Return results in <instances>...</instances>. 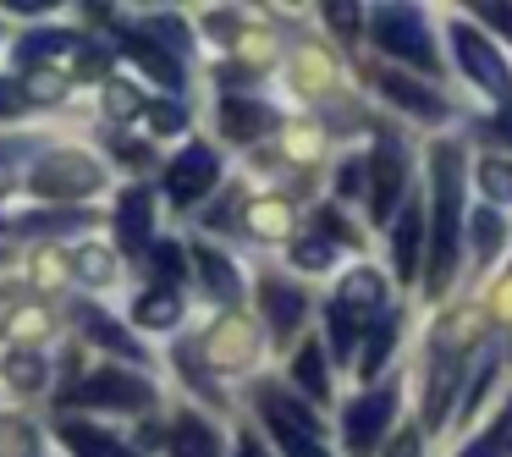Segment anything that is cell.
<instances>
[{"mask_svg":"<svg viewBox=\"0 0 512 457\" xmlns=\"http://www.w3.org/2000/svg\"><path fill=\"white\" fill-rule=\"evenodd\" d=\"M248 347H254V336H248L243 325H232V331H226L221 342H215V358H221V364L232 369V364H243V358H248Z\"/></svg>","mask_w":512,"mask_h":457,"instance_id":"obj_32","label":"cell"},{"mask_svg":"<svg viewBox=\"0 0 512 457\" xmlns=\"http://www.w3.org/2000/svg\"><path fill=\"white\" fill-rule=\"evenodd\" d=\"M325 17H331V28H342V34H353V28H358L353 6H325Z\"/></svg>","mask_w":512,"mask_h":457,"instance_id":"obj_43","label":"cell"},{"mask_svg":"<svg viewBox=\"0 0 512 457\" xmlns=\"http://www.w3.org/2000/svg\"><path fill=\"white\" fill-rule=\"evenodd\" d=\"M171 457H221V435L199 419V413H182L171 424Z\"/></svg>","mask_w":512,"mask_h":457,"instance_id":"obj_16","label":"cell"},{"mask_svg":"<svg viewBox=\"0 0 512 457\" xmlns=\"http://www.w3.org/2000/svg\"><path fill=\"white\" fill-rule=\"evenodd\" d=\"M364 160H347L342 171H336V193H342V199H353V193H364Z\"/></svg>","mask_w":512,"mask_h":457,"instance_id":"obj_37","label":"cell"},{"mask_svg":"<svg viewBox=\"0 0 512 457\" xmlns=\"http://www.w3.org/2000/svg\"><path fill=\"white\" fill-rule=\"evenodd\" d=\"M369 34H375V45L386 50V56L408 61L413 72H441V56H435L430 23H424L419 6H380Z\"/></svg>","mask_w":512,"mask_h":457,"instance_id":"obj_2","label":"cell"},{"mask_svg":"<svg viewBox=\"0 0 512 457\" xmlns=\"http://www.w3.org/2000/svg\"><path fill=\"white\" fill-rule=\"evenodd\" d=\"M28 144H34V138H12V144H0V193L12 188V166L28 155Z\"/></svg>","mask_w":512,"mask_h":457,"instance_id":"obj_36","label":"cell"},{"mask_svg":"<svg viewBox=\"0 0 512 457\" xmlns=\"http://www.w3.org/2000/svg\"><path fill=\"white\" fill-rule=\"evenodd\" d=\"M474 12H479V23L501 28V34L512 39V6H501V0H485V6H474Z\"/></svg>","mask_w":512,"mask_h":457,"instance_id":"obj_38","label":"cell"},{"mask_svg":"<svg viewBox=\"0 0 512 457\" xmlns=\"http://www.w3.org/2000/svg\"><path fill=\"white\" fill-rule=\"evenodd\" d=\"M463 320V314H457ZM446 325L441 336L430 342V391H424V424L430 430H441L446 424V408H452V386H457V375H463V325Z\"/></svg>","mask_w":512,"mask_h":457,"instance_id":"obj_4","label":"cell"},{"mask_svg":"<svg viewBox=\"0 0 512 457\" xmlns=\"http://www.w3.org/2000/svg\"><path fill=\"white\" fill-rule=\"evenodd\" d=\"M105 94H111V111H116V116H122V111H138V89H127V83H111Z\"/></svg>","mask_w":512,"mask_h":457,"instance_id":"obj_42","label":"cell"},{"mask_svg":"<svg viewBox=\"0 0 512 457\" xmlns=\"http://www.w3.org/2000/svg\"><path fill=\"white\" fill-rule=\"evenodd\" d=\"M259 303H265V320H270V331H276V336H292V331H298V320L309 314V292L292 287V281H281V276L259 281Z\"/></svg>","mask_w":512,"mask_h":457,"instance_id":"obj_11","label":"cell"},{"mask_svg":"<svg viewBox=\"0 0 512 457\" xmlns=\"http://www.w3.org/2000/svg\"><path fill=\"white\" fill-rule=\"evenodd\" d=\"M452 50H457L463 78L474 83V89H485L490 100H501V111H507V105H512V67L496 56V45H490V39H479L468 23H452Z\"/></svg>","mask_w":512,"mask_h":457,"instance_id":"obj_3","label":"cell"},{"mask_svg":"<svg viewBox=\"0 0 512 457\" xmlns=\"http://www.w3.org/2000/svg\"><path fill=\"white\" fill-rule=\"evenodd\" d=\"M380 89H386V100L391 105H402L408 116H419V122H441L446 116V100L435 89H424V83H413V78H402V72H380Z\"/></svg>","mask_w":512,"mask_h":457,"instance_id":"obj_12","label":"cell"},{"mask_svg":"<svg viewBox=\"0 0 512 457\" xmlns=\"http://www.w3.org/2000/svg\"><path fill=\"white\" fill-rule=\"evenodd\" d=\"M479 188L496 204H507L512 199V160H479Z\"/></svg>","mask_w":512,"mask_h":457,"instance_id":"obj_30","label":"cell"},{"mask_svg":"<svg viewBox=\"0 0 512 457\" xmlns=\"http://www.w3.org/2000/svg\"><path fill=\"white\" fill-rule=\"evenodd\" d=\"M149 116H155V127H160V133H171V127H182V122H188V111H182V105H155Z\"/></svg>","mask_w":512,"mask_h":457,"instance_id":"obj_41","label":"cell"},{"mask_svg":"<svg viewBox=\"0 0 512 457\" xmlns=\"http://www.w3.org/2000/svg\"><path fill=\"white\" fill-rule=\"evenodd\" d=\"M34 105V89H23L17 78H0V116H23Z\"/></svg>","mask_w":512,"mask_h":457,"instance_id":"obj_34","label":"cell"},{"mask_svg":"<svg viewBox=\"0 0 512 457\" xmlns=\"http://www.w3.org/2000/svg\"><path fill=\"white\" fill-rule=\"evenodd\" d=\"M127 50H133V61L144 72H155L160 83H171V89H182V67H177V56H166L160 45H149V34L138 28V34H127Z\"/></svg>","mask_w":512,"mask_h":457,"instance_id":"obj_22","label":"cell"},{"mask_svg":"<svg viewBox=\"0 0 512 457\" xmlns=\"http://www.w3.org/2000/svg\"><path fill=\"white\" fill-rule=\"evenodd\" d=\"M78 320H83V331H89L94 342H105L111 353H122V358H133V364H144V347H138L133 336L122 331V325H111V314H105V309H94V303H83V309H78Z\"/></svg>","mask_w":512,"mask_h":457,"instance_id":"obj_17","label":"cell"},{"mask_svg":"<svg viewBox=\"0 0 512 457\" xmlns=\"http://www.w3.org/2000/svg\"><path fill=\"white\" fill-rule=\"evenodd\" d=\"M237 457H270V452L259 446V435H243V446H237Z\"/></svg>","mask_w":512,"mask_h":457,"instance_id":"obj_46","label":"cell"},{"mask_svg":"<svg viewBox=\"0 0 512 457\" xmlns=\"http://www.w3.org/2000/svg\"><path fill=\"white\" fill-rule=\"evenodd\" d=\"M116 243L127 254H149L155 248V199H149V188L122 193V204H116Z\"/></svg>","mask_w":512,"mask_h":457,"instance_id":"obj_10","label":"cell"},{"mask_svg":"<svg viewBox=\"0 0 512 457\" xmlns=\"http://www.w3.org/2000/svg\"><path fill=\"white\" fill-rule=\"evenodd\" d=\"M270 430H276V441H281V452H287V457H331V452H320L314 435H298V430H287V424H270Z\"/></svg>","mask_w":512,"mask_h":457,"instance_id":"obj_33","label":"cell"},{"mask_svg":"<svg viewBox=\"0 0 512 457\" xmlns=\"http://www.w3.org/2000/svg\"><path fill=\"white\" fill-rule=\"evenodd\" d=\"M463 171L468 155L463 144H435L430 160V188H435V232H430V276H424V292H446L457 270V237H463Z\"/></svg>","mask_w":512,"mask_h":457,"instance_id":"obj_1","label":"cell"},{"mask_svg":"<svg viewBox=\"0 0 512 457\" xmlns=\"http://www.w3.org/2000/svg\"><path fill=\"white\" fill-rule=\"evenodd\" d=\"M215 177H221V155H215L210 144H188L177 160H171V171H166L171 204H199L204 193L215 188Z\"/></svg>","mask_w":512,"mask_h":457,"instance_id":"obj_7","label":"cell"},{"mask_svg":"<svg viewBox=\"0 0 512 457\" xmlns=\"http://www.w3.org/2000/svg\"><path fill=\"white\" fill-rule=\"evenodd\" d=\"M78 270H89V281H111V254H100V248H83Z\"/></svg>","mask_w":512,"mask_h":457,"instance_id":"obj_40","label":"cell"},{"mask_svg":"<svg viewBox=\"0 0 512 457\" xmlns=\"http://www.w3.org/2000/svg\"><path fill=\"white\" fill-rule=\"evenodd\" d=\"M149 259H155L160 287L177 292V281H182V248H177V243H155V248H149Z\"/></svg>","mask_w":512,"mask_h":457,"instance_id":"obj_31","label":"cell"},{"mask_svg":"<svg viewBox=\"0 0 512 457\" xmlns=\"http://www.w3.org/2000/svg\"><path fill=\"white\" fill-rule=\"evenodd\" d=\"M270 122H276V116H270L259 100H226V105H221L226 138H259V127H270Z\"/></svg>","mask_w":512,"mask_h":457,"instance_id":"obj_23","label":"cell"},{"mask_svg":"<svg viewBox=\"0 0 512 457\" xmlns=\"http://www.w3.org/2000/svg\"><path fill=\"white\" fill-rule=\"evenodd\" d=\"M325 325H331V353L347 364V358H353V347H358V331H364V320L331 298V309H325Z\"/></svg>","mask_w":512,"mask_h":457,"instance_id":"obj_25","label":"cell"},{"mask_svg":"<svg viewBox=\"0 0 512 457\" xmlns=\"http://www.w3.org/2000/svg\"><path fill=\"white\" fill-rule=\"evenodd\" d=\"M380 298H386V276H380V270H353V276L342 281V292H336V303L353 309V314L380 309Z\"/></svg>","mask_w":512,"mask_h":457,"instance_id":"obj_21","label":"cell"},{"mask_svg":"<svg viewBox=\"0 0 512 457\" xmlns=\"http://www.w3.org/2000/svg\"><path fill=\"white\" fill-rule=\"evenodd\" d=\"M193 265H199V276H204V287L215 292V298L226 303V309H232L237 298H243V281H237V265L232 259L221 254V248H210V243H199L193 248Z\"/></svg>","mask_w":512,"mask_h":457,"instance_id":"obj_13","label":"cell"},{"mask_svg":"<svg viewBox=\"0 0 512 457\" xmlns=\"http://www.w3.org/2000/svg\"><path fill=\"white\" fill-rule=\"evenodd\" d=\"M391 419H397V375H391V386H375V391H364L358 402H347V413H342L347 457L375 452V441L391 430Z\"/></svg>","mask_w":512,"mask_h":457,"instance_id":"obj_5","label":"cell"},{"mask_svg":"<svg viewBox=\"0 0 512 457\" xmlns=\"http://www.w3.org/2000/svg\"><path fill=\"white\" fill-rule=\"evenodd\" d=\"M408 193V149H402V138H380L375 155H369V210H375V221H391V204Z\"/></svg>","mask_w":512,"mask_h":457,"instance_id":"obj_6","label":"cell"},{"mask_svg":"<svg viewBox=\"0 0 512 457\" xmlns=\"http://www.w3.org/2000/svg\"><path fill=\"white\" fill-rule=\"evenodd\" d=\"M501 237H507L501 215H496V210H479V215H474V254H479V265H490V259H496Z\"/></svg>","mask_w":512,"mask_h":457,"instance_id":"obj_29","label":"cell"},{"mask_svg":"<svg viewBox=\"0 0 512 457\" xmlns=\"http://www.w3.org/2000/svg\"><path fill=\"white\" fill-rule=\"evenodd\" d=\"M496 369H501V336H485L479 342V353H468V391H463V419L485 402V391H490V380H496Z\"/></svg>","mask_w":512,"mask_h":457,"instance_id":"obj_14","label":"cell"},{"mask_svg":"<svg viewBox=\"0 0 512 457\" xmlns=\"http://www.w3.org/2000/svg\"><path fill=\"white\" fill-rule=\"evenodd\" d=\"M72 402H89V408H155V386L138 375H127V369H100L94 380H83L78 391H72Z\"/></svg>","mask_w":512,"mask_h":457,"instance_id":"obj_9","label":"cell"},{"mask_svg":"<svg viewBox=\"0 0 512 457\" xmlns=\"http://www.w3.org/2000/svg\"><path fill=\"white\" fill-rule=\"evenodd\" d=\"M177 314H182V303H177V292H144L138 298V309H133V320L138 325H155V331H166V325H177Z\"/></svg>","mask_w":512,"mask_h":457,"instance_id":"obj_26","label":"cell"},{"mask_svg":"<svg viewBox=\"0 0 512 457\" xmlns=\"http://www.w3.org/2000/svg\"><path fill=\"white\" fill-rule=\"evenodd\" d=\"M419 237H424V221L408 204V210L397 215V226H391V254H397V276L402 281H413V270H419Z\"/></svg>","mask_w":512,"mask_h":457,"instance_id":"obj_18","label":"cell"},{"mask_svg":"<svg viewBox=\"0 0 512 457\" xmlns=\"http://www.w3.org/2000/svg\"><path fill=\"white\" fill-rule=\"evenodd\" d=\"M397 336H402V314L397 309H380L375 314V325H369V342H364V375H380V369H386V358H391V347H397Z\"/></svg>","mask_w":512,"mask_h":457,"instance_id":"obj_19","label":"cell"},{"mask_svg":"<svg viewBox=\"0 0 512 457\" xmlns=\"http://www.w3.org/2000/svg\"><path fill=\"white\" fill-rule=\"evenodd\" d=\"M61 441L72 446V457H138L127 441L94 430V424H78V419H61Z\"/></svg>","mask_w":512,"mask_h":457,"instance_id":"obj_15","label":"cell"},{"mask_svg":"<svg viewBox=\"0 0 512 457\" xmlns=\"http://www.w3.org/2000/svg\"><path fill=\"white\" fill-rule=\"evenodd\" d=\"M292 259H298L303 270H320V265H331V243H325V237H309V243L292 248Z\"/></svg>","mask_w":512,"mask_h":457,"instance_id":"obj_35","label":"cell"},{"mask_svg":"<svg viewBox=\"0 0 512 457\" xmlns=\"http://www.w3.org/2000/svg\"><path fill=\"white\" fill-rule=\"evenodd\" d=\"M100 188V166H89L83 155H50L34 166V193H45V199H89V193Z\"/></svg>","mask_w":512,"mask_h":457,"instance_id":"obj_8","label":"cell"},{"mask_svg":"<svg viewBox=\"0 0 512 457\" xmlns=\"http://www.w3.org/2000/svg\"><path fill=\"white\" fill-rule=\"evenodd\" d=\"M292 380H298V386L309 391L314 402L331 397V375H325V353H320V342H303L298 353H292Z\"/></svg>","mask_w":512,"mask_h":457,"instance_id":"obj_20","label":"cell"},{"mask_svg":"<svg viewBox=\"0 0 512 457\" xmlns=\"http://www.w3.org/2000/svg\"><path fill=\"white\" fill-rule=\"evenodd\" d=\"M386 457H419V435H413V430H402L397 441H391V452H386Z\"/></svg>","mask_w":512,"mask_h":457,"instance_id":"obj_44","label":"cell"},{"mask_svg":"<svg viewBox=\"0 0 512 457\" xmlns=\"http://www.w3.org/2000/svg\"><path fill=\"white\" fill-rule=\"evenodd\" d=\"M490 133H496V138H507V144H512V105L496 116V122H490Z\"/></svg>","mask_w":512,"mask_h":457,"instance_id":"obj_45","label":"cell"},{"mask_svg":"<svg viewBox=\"0 0 512 457\" xmlns=\"http://www.w3.org/2000/svg\"><path fill=\"white\" fill-rule=\"evenodd\" d=\"M89 226V210H61V215H23L12 221V232H83Z\"/></svg>","mask_w":512,"mask_h":457,"instance_id":"obj_28","label":"cell"},{"mask_svg":"<svg viewBox=\"0 0 512 457\" xmlns=\"http://www.w3.org/2000/svg\"><path fill=\"white\" fill-rule=\"evenodd\" d=\"M6 375H12V380H17V386H23V391L45 386V369H34V358H12V369H6Z\"/></svg>","mask_w":512,"mask_h":457,"instance_id":"obj_39","label":"cell"},{"mask_svg":"<svg viewBox=\"0 0 512 457\" xmlns=\"http://www.w3.org/2000/svg\"><path fill=\"white\" fill-rule=\"evenodd\" d=\"M507 446H512V402L501 408V419L490 424L474 446H463V457H507Z\"/></svg>","mask_w":512,"mask_h":457,"instance_id":"obj_27","label":"cell"},{"mask_svg":"<svg viewBox=\"0 0 512 457\" xmlns=\"http://www.w3.org/2000/svg\"><path fill=\"white\" fill-rule=\"evenodd\" d=\"M61 50H89L78 34H61V28H50V34H28L23 45H17V56L28 61V67H39V61H56Z\"/></svg>","mask_w":512,"mask_h":457,"instance_id":"obj_24","label":"cell"}]
</instances>
